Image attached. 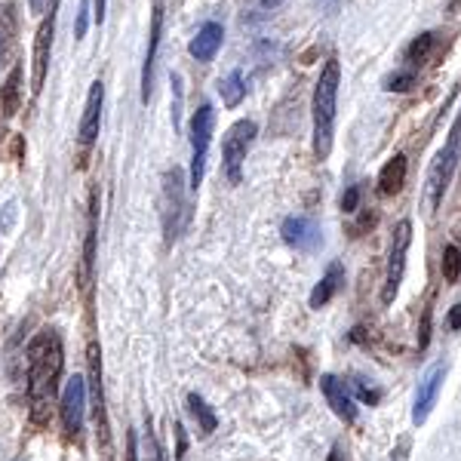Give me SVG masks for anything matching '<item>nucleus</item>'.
Here are the masks:
<instances>
[{
	"instance_id": "13",
	"label": "nucleus",
	"mask_w": 461,
	"mask_h": 461,
	"mask_svg": "<svg viewBox=\"0 0 461 461\" xmlns=\"http://www.w3.org/2000/svg\"><path fill=\"white\" fill-rule=\"evenodd\" d=\"M160 34H163V4L158 0L151 13V32H148V53L142 65V102H151V86H154V65H158V50H160Z\"/></svg>"
},
{
	"instance_id": "26",
	"label": "nucleus",
	"mask_w": 461,
	"mask_h": 461,
	"mask_svg": "<svg viewBox=\"0 0 461 461\" xmlns=\"http://www.w3.org/2000/svg\"><path fill=\"white\" fill-rule=\"evenodd\" d=\"M360 185H351V188L341 194V210L345 212H357V203H360Z\"/></svg>"
},
{
	"instance_id": "6",
	"label": "nucleus",
	"mask_w": 461,
	"mask_h": 461,
	"mask_svg": "<svg viewBox=\"0 0 461 461\" xmlns=\"http://www.w3.org/2000/svg\"><path fill=\"white\" fill-rule=\"evenodd\" d=\"M409 243H412V221L403 219V221H397V228H393V237H391L388 274H384V289H382V302H384V304H391L393 299H397L400 284H403Z\"/></svg>"
},
{
	"instance_id": "27",
	"label": "nucleus",
	"mask_w": 461,
	"mask_h": 461,
	"mask_svg": "<svg viewBox=\"0 0 461 461\" xmlns=\"http://www.w3.org/2000/svg\"><path fill=\"white\" fill-rule=\"evenodd\" d=\"M430 341V308H425V314H421V323H419V351H425Z\"/></svg>"
},
{
	"instance_id": "9",
	"label": "nucleus",
	"mask_w": 461,
	"mask_h": 461,
	"mask_svg": "<svg viewBox=\"0 0 461 461\" xmlns=\"http://www.w3.org/2000/svg\"><path fill=\"white\" fill-rule=\"evenodd\" d=\"M443 375H446L443 363H434V366H428V373L421 375L419 391H415V406H412V425L415 428H421L430 419V409H434L437 393H440V388H443Z\"/></svg>"
},
{
	"instance_id": "5",
	"label": "nucleus",
	"mask_w": 461,
	"mask_h": 461,
	"mask_svg": "<svg viewBox=\"0 0 461 461\" xmlns=\"http://www.w3.org/2000/svg\"><path fill=\"white\" fill-rule=\"evenodd\" d=\"M258 136L256 121H237L225 132V142H221V160H225V176L230 185H240L243 178V160H247L252 142Z\"/></svg>"
},
{
	"instance_id": "36",
	"label": "nucleus",
	"mask_w": 461,
	"mask_h": 461,
	"mask_svg": "<svg viewBox=\"0 0 461 461\" xmlns=\"http://www.w3.org/2000/svg\"><path fill=\"white\" fill-rule=\"evenodd\" d=\"M320 4H332V0H320Z\"/></svg>"
},
{
	"instance_id": "2",
	"label": "nucleus",
	"mask_w": 461,
	"mask_h": 461,
	"mask_svg": "<svg viewBox=\"0 0 461 461\" xmlns=\"http://www.w3.org/2000/svg\"><path fill=\"white\" fill-rule=\"evenodd\" d=\"M339 86L341 65L336 56L326 59L320 80L314 86V158L326 160L332 154V136H336V111H339Z\"/></svg>"
},
{
	"instance_id": "16",
	"label": "nucleus",
	"mask_w": 461,
	"mask_h": 461,
	"mask_svg": "<svg viewBox=\"0 0 461 461\" xmlns=\"http://www.w3.org/2000/svg\"><path fill=\"white\" fill-rule=\"evenodd\" d=\"M341 284H345V265H341V262H330L326 274L320 277V284L314 286V293H311V308H314V311L326 308V304L336 299V293L341 289Z\"/></svg>"
},
{
	"instance_id": "7",
	"label": "nucleus",
	"mask_w": 461,
	"mask_h": 461,
	"mask_svg": "<svg viewBox=\"0 0 461 461\" xmlns=\"http://www.w3.org/2000/svg\"><path fill=\"white\" fill-rule=\"evenodd\" d=\"M53 34H56V10H50V16L37 25L34 34V56H32V95L37 99L43 89L50 71V56H53Z\"/></svg>"
},
{
	"instance_id": "17",
	"label": "nucleus",
	"mask_w": 461,
	"mask_h": 461,
	"mask_svg": "<svg viewBox=\"0 0 461 461\" xmlns=\"http://www.w3.org/2000/svg\"><path fill=\"white\" fill-rule=\"evenodd\" d=\"M406 169L409 167H406L403 154H393V158L382 167V173H378V191H382L384 197L400 194L403 185H406Z\"/></svg>"
},
{
	"instance_id": "29",
	"label": "nucleus",
	"mask_w": 461,
	"mask_h": 461,
	"mask_svg": "<svg viewBox=\"0 0 461 461\" xmlns=\"http://www.w3.org/2000/svg\"><path fill=\"white\" fill-rule=\"evenodd\" d=\"M357 391H360V400H363V403H369V406H375L378 400H382V391L366 388V384H357Z\"/></svg>"
},
{
	"instance_id": "3",
	"label": "nucleus",
	"mask_w": 461,
	"mask_h": 461,
	"mask_svg": "<svg viewBox=\"0 0 461 461\" xmlns=\"http://www.w3.org/2000/svg\"><path fill=\"white\" fill-rule=\"evenodd\" d=\"M212 130H215V111H212V105H200L194 111V117H191V173H188L191 191H197L200 185H203L206 154H210Z\"/></svg>"
},
{
	"instance_id": "11",
	"label": "nucleus",
	"mask_w": 461,
	"mask_h": 461,
	"mask_svg": "<svg viewBox=\"0 0 461 461\" xmlns=\"http://www.w3.org/2000/svg\"><path fill=\"white\" fill-rule=\"evenodd\" d=\"M102 105H105V84L95 80L89 86V95H86V105H84V117H80V145L89 148L99 139V126H102Z\"/></svg>"
},
{
	"instance_id": "25",
	"label": "nucleus",
	"mask_w": 461,
	"mask_h": 461,
	"mask_svg": "<svg viewBox=\"0 0 461 461\" xmlns=\"http://www.w3.org/2000/svg\"><path fill=\"white\" fill-rule=\"evenodd\" d=\"M16 215H19V206H16V200H10V203L4 206V215H0V234H10L13 225H16Z\"/></svg>"
},
{
	"instance_id": "35",
	"label": "nucleus",
	"mask_w": 461,
	"mask_h": 461,
	"mask_svg": "<svg viewBox=\"0 0 461 461\" xmlns=\"http://www.w3.org/2000/svg\"><path fill=\"white\" fill-rule=\"evenodd\" d=\"M449 13H452V16H461V0H452V4H449Z\"/></svg>"
},
{
	"instance_id": "8",
	"label": "nucleus",
	"mask_w": 461,
	"mask_h": 461,
	"mask_svg": "<svg viewBox=\"0 0 461 461\" xmlns=\"http://www.w3.org/2000/svg\"><path fill=\"white\" fill-rule=\"evenodd\" d=\"M62 425L65 434L77 437L80 428H84V412H86V382L80 375H71L68 384L62 391Z\"/></svg>"
},
{
	"instance_id": "20",
	"label": "nucleus",
	"mask_w": 461,
	"mask_h": 461,
	"mask_svg": "<svg viewBox=\"0 0 461 461\" xmlns=\"http://www.w3.org/2000/svg\"><path fill=\"white\" fill-rule=\"evenodd\" d=\"M434 43H437V34L434 32H425V34H419L412 43H409V50H406V62L412 65H421V62H428V56H430V50H434Z\"/></svg>"
},
{
	"instance_id": "14",
	"label": "nucleus",
	"mask_w": 461,
	"mask_h": 461,
	"mask_svg": "<svg viewBox=\"0 0 461 461\" xmlns=\"http://www.w3.org/2000/svg\"><path fill=\"white\" fill-rule=\"evenodd\" d=\"M320 391H323L326 403L332 406V412H336L341 421L354 425V421H357V406H354L351 393H348V388H345V382H339L336 375H320Z\"/></svg>"
},
{
	"instance_id": "32",
	"label": "nucleus",
	"mask_w": 461,
	"mask_h": 461,
	"mask_svg": "<svg viewBox=\"0 0 461 461\" xmlns=\"http://www.w3.org/2000/svg\"><path fill=\"white\" fill-rule=\"evenodd\" d=\"M449 330H461V304L449 311Z\"/></svg>"
},
{
	"instance_id": "21",
	"label": "nucleus",
	"mask_w": 461,
	"mask_h": 461,
	"mask_svg": "<svg viewBox=\"0 0 461 461\" xmlns=\"http://www.w3.org/2000/svg\"><path fill=\"white\" fill-rule=\"evenodd\" d=\"M19 86H22V68L16 65L4 84V95H0V102H4V114H16L19 111V93H22Z\"/></svg>"
},
{
	"instance_id": "19",
	"label": "nucleus",
	"mask_w": 461,
	"mask_h": 461,
	"mask_svg": "<svg viewBox=\"0 0 461 461\" xmlns=\"http://www.w3.org/2000/svg\"><path fill=\"white\" fill-rule=\"evenodd\" d=\"M188 409H191V415L197 419L200 434H212L215 425H219V419H215V412L210 409V403H206L200 393H191V397H188Z\"/></svg>"
},
{
	"instance_id": "15",
	"label": "nucleus",
	"mask_w": 461,
	"mask_h": 461,
	"mask_svg": "<svg viewBox=\"0 0 461 461\" xmlns=\"http://www.w3.org/2000/svg\"><path fill=\"white\" fill-rule=\"evenodd\" d=\"M221 41H225V28H221L219 22H206V25L197 32L194 41H191L188 53L194 56L197 62H212L221 47Z\"/></svg>"
},
{
	"instance_id": "22",
	"label": "nucleus",
	"mask_w": 461,
	"mask_h": 461,
	"mask_svg": "<svg viewBox=\"0 0 461 461\" xmlns=\"http://www.w3.org/2000/svg\"><path fill=\"white\" fill-rule=\"evenodd\" d=\"M440 274L446 284H458L461 277V249L458 247H443V258H440Z\"/></svg>"
},
{
	"instance_id": "10",
	"label": "nucleus",
	"mask_w": 461,
	"mask_h": 461,
	"mask_svg": "<svg viewBox=\"0 0 461 461\" xmlns=\"http://www.w3.org/2000/svg\"><path fill=\"white\" fill-rule=\"evenodd\" d=\"M280 234H284L289 247L299 252H314L323 243V230H320V225L311 215H289L284 228H280Z\"/></svg>"
},
{
	"instance_id": "30",
	"label": "nucleus",
	"mask_w": 461,
	"mask_h": 461,
	"mask_svg": "<svg viewBox=\"0 0 461 461\" xmlns=\"http://www.w3.org/2000/svg\"><path fill=\"white\" fill-rule=\"evenodd\" d=\"M126 461H139V452H136V434H126Z\"/></svg>"
},
{
	"instance_id": "18",
	"label": "nucleus",
	"mask_w": 461,
	"mask_h": 461,
	"mask_svg": "<svg viewBox=\"0 0 461 461\" xmlns=\"http://www.w3.org/2000/svg\"><path fill=\"white\" fill-rule=\"evenodd\" d=\"M219 93H221V102L228 108H237L243 99H247V84H243V71H230L225 80L219 84Z\"/></svg>"
},
{
	"instance_id": "4",
	"label": "nucleus",
	"mask_w": 461,
	"mask_h": 461,
	"mask_svg": "<svg viewBox=\"0 0 461 461\" xmlns=\"http://www.w3.org/2000/svg\"><path fill=\"white\" fill-rule=\"evenodd\" d=\"M458 142H461V121L452 126L443 151L430 163V173H428V210L430 212L440 206L446 188H449V182H452V169H456V163H458Z\"/></svg>"
},
{
	"instance_id": "34",
	"label": "nucleus",
	"mask_w": 461,
	"mask_h": 461,
	"mask_svg": "<svg viewBox=\"0 0 461 461\" xmlns=\"http://www.w3.org/2000/svg\"><path fill=\"white\" fill-rule=\"evenodd\" d=\"M43 4H47V0H28V6H32V13H41V10H43Z\"/></svg>"
},
{
	"instance_id": "1",
	"label": "nucleus",
	"mask_w": 461,
	"mask_h": 461,
	"mask_svg": "<svg viewBox=\"0 0 461 461\" xmlns=\"http://www.w3.org/2000/svg\"><path fill=\"white\" fill-rule=\"evenodd\" d=\"M28 400H32V421L34 425H47L50 412H53L59 378L65 369V351L62 339L53 330L37 332L28 345Z\"/></svg>"
},
{
	"instance_id": "28",
	"label": "nucleus",
	"mask_w": 461,
	"mask_h": 461,
	"mask_svg": "<svg viewBox=\"0 0 461 461\" xmlns=\"http://www.w3.org/2000/svg\"><path fill=\"white\" fill-rule=\"evenodd\" d=\"M176 461H185V452H188V437H185L182 421H176Z\"/></svg>"
},
{
	"instance_id": "12",
	"label": "nucleus",
	"mask_w": 461,
	"mask_h": 461,
	"mask_svg": "<svg viewBox=\"0 0 461 461\" xmlns=\"http://www.w3.org/2000/svg\"><path fill=\"white\" fill-rule=\"evenodd\" d=\"M185 191H182V169H173V173H167L163 178V197H167V210H163V221H167V237L169 240H176L178 228H182V221H178V215H182L188 206H185Z\"/></svg>"
},
{
	"instance_id": "24",
	"label": "nucleus",
	"mask_w": 461,
	"mask_h": 461,
	"mask_svg": "<svg viewBox=\"0 0 461 461\" xmlns=\"http://www.w3.org/2000/svg\"><path fill=\"white\" fill-rule=\"evenodd\" d=\"M415 86V71L412 68H403V71H393L384 77V89L388 93H406V89Z\"/></svg>"
},
{
	"instance_id": "31",
	"label": "nucleus",
	"mask_w": 461,
	"mask_h": 461,
	"mask_svg": "<svg viewBox=\"0 0 461 461\" xmlns=\"http://www.w3.org/2000/svg\"><path fill=\"white\" fill-rule=\"evenodd\" d=\"M93 19H95V25L105 22V0H93Z\"/></svg>"
},
{
	"instance_id": "33",
	"label": "nucleus",
	"mask_w": 461,
	"mask_h": 461,
	"mask_svg": "<svg viewBox=\"0 0 461 461\" xmlns=\"http://www.w3.org/2000/svg\"><path fill=\"white\" fill-rule=\"evenodd\" d=\"M326 461H345V452H341V443L332 446V452H330V458Z\"/></svg>"
},
{
	"instance_id": "23",
	"label": "nucleus",
	"mask_w": 461,
	"mask_h": 461,
	"mask_svg": "<svg viewBox=\"0 0 461 461\" xmlns=\"http://www.w3.org/2000/svg\"><path fill=\"white\" fill-rule=\"evenodd\" d=\"M93 258H95V215L89 221V234L84 243V267H80V284H89V274H93Z\"/></svg>"
}]
</instances>
